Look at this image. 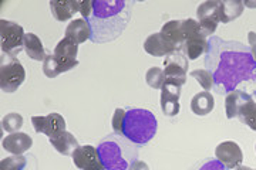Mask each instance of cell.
<instances>
[{
  "label": "cell",
  "mask_w": 256,
  "mask_h": 170,
  "mask_svg": "<svg viewBox=\"0 0 256 170\" xmlns=\"http://www.w3.org/2000/svg\"><path fill=\"white\" fill-rule=\"evenodd\" d=\"M56 57H60L63 60H70V61H74L77 60V54H78V44L74 43L73 40L64 37L63 40H60L54 48V53H53Z\"/></svg>",
  "instance_id": "obj_25"
},
{
  "label": "cell",
  "mask_w": 256,
  "mask_h": 170,
  "mask_svg": "<svg viewBox=\"0 0 256 170\" xmlns=\"http://www.w3.org/2000/svg\"><path fill=\"white\" fill-rule=\"evenodd\" d=\"M74 166L80 170H106L101 162L98 149L92 145L78 146L72 155Z\"/></svg>",
  "instance_id": "obj_10"
},
{
  "label": "cell",
  "mask_w": 256,
  "mask_h": 170,
  "mask_svg": "<svg viewBox=\"0 0 256 170\" xmlns=\"http://www.w3.org/2000/svg\"><path fill=\"white\" fill-rule=\"evenodd\" d=\"M78 11L82 13L84 20H88L92 14V0H82L78 1Z\"/></svg>",
  "instance_id": "obj_32"
},
{
  "label": "cell",
  "mask_w": 256,
  "mask_h": 170,
  "mask_svg": "<svg viewBox=\"0 0 256 170\" xmlns=\"http://www.w3.org/2000/svg\"><path fill=\"white\" fill-rule=\"evenodd\" d=\"M162 37L166 41H170L176 50H182L184 33H182V20H170L166 21L161 31Z\"/></svg>",
  "instance_id": "obj_21"
},
{
  "label": "cell",
  "mask_w": 256,
  "mask_h": 170,
  "mask_svg": "<svg viewBox=\"0 0 256 170\" xmlns=\"http://www.w3.org/2000/svg\"><path fill=\"white\" fill-rule=\"evenodd\" d=\"M255 63L254 57L246 51H242L239 55L232 51L224 53L220 55V68L214 74V80L220 84L224 82L225 90L232 92V88L246 77L248 72L254 71Z\"/></svg>",
  "instance_id": "obj_3"
},
{
  "label": "cell",
  "mask_w": 256,
  "mask_h": 170,
  "mask_svg": "<svg viewBox=\"0 0 256 170\" xmlns=\"http://www.w3.org/2000/svg\"><path fill=\"white\" fill-rule=\"evenodd\" d=\"M248 41H249V45H250V51H252V57L256 61V33L255 31H250L248 34Z\"/></svg>",
  "instance_id": "obj_33"
},
{
  "label": "cell",
  "mask_w": 256,
  "mask_h": 170,
  "mask_svg": "<svg viewBox=\"0 0 256 170\" xmlns=\"http://www.w3.org/2000/svg\"><path fill=\"white\" fill-rule=\"evenodd\" d=\"M26 71L23 64L18 61L16 57H12L8 54L2 55L0 63V88L3 92L12 94L24 82Z\"/></svg>",
  "instance_id": "obj_5"
},
{
  "label": "cell",
  "mask_w": 256,
  "mask_h": 170,
  "mask_svg": "<svg viewBox=\"0 0 256 170\" xmlns=\"http://www.w3.org/2000/svg\"><path fill=\"white\" fill-rule=\"evenodd\" d=\"M24 51L34 61H44L47 57L42 40L33 33L24 34Z\"/></svg>",
  "instance_id": "obj_23"
},
{
  "label": "cell",
  "mask_w": 256,
  "mask_h": 170,
  "mask_svg": "<svg viewBox=\"0 0 256 170\" xmlns=\"http://www.w3.org/2000/svg\"><path fill=\"white\" fill-rule=\"evenodd\" d=\"M244 1L240 0H222L220 1V23H230L244 13Z\"/></svg>",
  "instance_id": "obj_24"
},
{
  "label": "cell",
  "mask_w": 256,
  "mask_h": 170,
  "mask_svg": "<svg viewBox=\"0 0 256 170\" xmlns=\"http://www.w3.org/2000/svg\"><path fill=\"white\" fill-rule=\"evenodd\" d=\"M255 151H256V145H255Z\"/></svg>",
  "instance_id": "obj_37"
},
{
  "label": "cell",
  "mask_w": 256,
  "mask_h": 170,
  "mask_svg": "<svg viewBox=\"0 0 256 170\" xmlns=\"http://www.w3.org/2000/svg\"><path fill=\"white\" fill-rule=\"evenodd\" d=\"M188 58L182 53V50H176L171 55L165 57L164 74L165 80H172L185 84L186 82V72H188Z\"/></svg>",
  "instance_id": "obj_9"
},
{
  "label": "cell",
  "mask_w": 256,
  "mask_h": 170,
  "mask_svg": "<svg viewBox=\"0 0 256 170\" xmlns=\"http://www.w3.org/2000/svg\"><path fill=\"white\" fill-rule=\"evenodd\" d=\"M198 23L205 37L212 36L216 31L218 23H220V0L204 1L196 9Z\"/></svg>",
  "instance_id": "obj_7"
},
{
  "label": "cell",
  "mask_w": 256,
  "mask_h": 170,
  "mask_svg": "<svg viewBox=\"0 0 256 170\" xmlns=\"http://www.w3.org/2000/svg\"><path fill=\"white\" fill-rule=\"evenodd\" d=\"M156 118L151 111L131 108L126 112L121 136L138 146L146 145L156 136Z\"/></svg>",
  "instance_id": "obj_4"
},
{
  "label": "cell",
  "mask_w": 256,
  "mask_h": 170,
  "mask_svg": "<svg viewBox=\"0 0 256 170\" xmlns=\"http://www.w3.org/2000/svg\"><path fill=\"white\" fill-rule=\"evenodd\" d=\"M146 81L148 87H151L152 90H161L165 82L164 70L158 67H151L146 74Z\"/></svg>",
  "instance_id": "obj_29"
},
{
  "label": "cell",
  "mask_w": 256,
  "mask_h": 170,
  "mask_svg": "<svg viewBox=\"0 0 256 170\" xmlns=\"http://www.w3.org/2000/svg\"><path fill=\"white\" fill-rule=\"evenodd\" d=\"M210 50V41L206 40L205 34L202 31L194 33L188 37L182 45V53L186 55L188 60H198L204 54Z\"/></svg>",
  "instance_id": "obj_13"
},
{
  "label": "cell",
  "mask_w": 256,
  "mask_h": 170,
  "mask_svg": "<svg viewBox=\"0 0 256 170\" xmlns=\"http://www.w3.org/2000/svg\"><path fill=\"white\" fill-rule=\"evenodd\" d=\"M28 163V158H24L23 155H13V156L2 159L0 170H24Z\"/></svg>",
  "instance_id": "obj_28"
},
{
  "label": "cell",
  "mask_w": 256,
  "mask_h": 170,
  "mask_svg": "<svg viewBox=\"0 0 256 170\" xmlns=\"http://www.w3.org/2000/svg\"><path fill=\"white\" fill-rule=\"evenodd\" d=\"M127 1H92V14L87 21L92 27L94 43H106L121 36L130 20V11L126 10Z\"/></svg>",
  "instance_id": "obj_1"
},
{
  "label": "cell",
  "mask_w": 256,
  "mask_h": 170,
  "mask_svg": "<svg viewBox=\"0 0 256 170\" xmlns=\"http://www.w3.org/2000/svg\"><path fill=\"white\" fill-rule=\"evenodd\" d=\"M252 101V97L246 94L245 91L234 90L229 92L225 98V112H226V118L228 119H234L238 118L239 109L244 107L246 102Z\"/></svg>",
  "instance_id": "obj_20"
},
{
  "label": "cell",
  "mask_w": 256,
  "mask_h": 170,
  "mask_svg": "<svg viewBox=\"0 0 256 170\" xmlns=\"http://www.w3.org/2000/svg\"><path fill=\"white\" fill-rule=\"evenodd\" d=\"M238 118L242 124L248 125L252 131H256V102L252 99L239 109Z\"/></svg>",
  "instance_id": "obj_26"
},
{
  "label": "cell",
  "mask_w": 256,
  "mask_h": 170,
  "mask_svg": "<svg viewBox=\"0 0 256 170\" xmlns=\"http://www.w3.org/2000/svg\"><path fill=\"white\" fill-rule=\"evenodd\" d=\"M48 142L54 148L58 153H62L64 156H70L76 152V149L80 146L78 141L76 139V136L67 131L60 132V134L54 135L52 138H48Z\"/></svg>",
  "instance_id": "obj_18"
},
{
  "label": "cell",
  "mask_w": 256,
  "mask_h": 170,
  "mask_svg": "<svg viewBox=\"0 0 256 170\" xmlns=\"http://www.w3.org/2000/svg\"><path fill=\"white\" fill-rule=\"evenodd\" d=\"M182 84L172 80H165L161 88V109L165 117H175L180 114V98Z\"/></svg>",
  "instance_id": "obj_8"
},
{
  "label": "cell",
  "mask_w": 256,
  "mask_h": 170,
  "mask_svg": "<svg viewBox=\"0 0 256 170\" xmlns=\"http://www.w3.org/2000/svg\"><path fill=\"white\" fill-rule=\"evenodd\" d=\"M117 134L108 135L101 141L97 149L106 170H130L131 165L138 159V149Z\"/></svg>",
  "instance_id": "obj_2"
},
{
  "label": "cell",
  "mask_w": 256,
  "mask_h": 170,
  "mask_svg": "<svg viewBox=\"0 0 256 170\" xmlns=\"http://www.w3.org/2000/svg\"><path fill=\"white\" fill-rule=\"evenodd\" d=\"M215 108V98L208 91H202L191 99V109L196 117L210 115Z\"/></svg>",
  "instance_id": "obj_22"
},
{
  "label": "cell",
  "mask_w": 256,
  "mask_h": 170,
  "mask_svg": "<svg viewBox=\"0 0 256 170\" xmlns=\"http://www.w3.org/2000/svg\"><path fill=\"white\" fill-rule=\"evenodd\" d=\"M77 65H78V60L70 61V60H63L60 57H56L54 54H48L46 60L43 61V72L47 78L53 80L56 77H58L60 74L76 68Z\"/></svg>",
  "instance_id": "obj_15"
},
{
  "label": "cell",
  "mask_w": 256,
  "mask_h": 170,
  "mask_svg": "<svg viewBox=\"0 0 256 170\" xmlns=\"http://www.w3.org/2000/svg\"><path fill=\"white\" fill-rule=\"evenodd\" d=\"M215 156L218 162H220L226 169H236L244 161L242 149L239 148L236 142H232V141H225L218 145L215 149Z\"/></svg>",
  "instance_id": "obj_12"
},
{
  "label": "cell",
  "mask_w": 256,
  "mask_h": 170,
  "mask_svg": "<svg viewBox=\"0 0 256 170\" xmlns=\"http://www.w3.org/2000/svg\"><path fill=\"white\" fill-rule=\"evenodd\" d=\"M235 170H255V169H252V168H248V166H242V165H240V166H238V168H236Z\"/></svg>",
  "instance_id": "obj_35"
},
{
  "label": "cell",
  "mask_w": 256,
  "mask_h": 170,
  "mask_svg": "<svg viewBox=\"0 0 256 170\" xmlns=\"http://www.w3.org/2000/svg\"><path fill=\"white\" fill-rule=\"evenodd\" d=\"M32 124H33V128L37 134L46 135L47 138H52V136L66 131V119L57 112L33 117Z\"/></svg>",
  "instance_id": "obj_11"
},
{
  "label": "cell",
  "mask_w": 256,
  "mask_h": 170,
  "mask_svg": "<svg viewBox=\"0 0 256 170\" xmlns=\"http://www.w3.org/2000/svg\"><path fill=\"white\" fill-rule=\"evenodd\" d=\"M191 75L192 78H195V81L201 85L202 88L205 91H208L210 92L212 88H214V85H215V80H214V74L208 70H194L191 71Z\"/></svg>",
  "instance_id": "obj_30"
},
{
  "label": "cell",
  "mask_w": 256,
  "mask_h": 170,
  "mask_svg": "<svg viewBox=\"0 0 256 170\" xmlns=\"http://www.w3.org/2000/svg\"><path fill=\"white\" fill-rule=\"evenodd\" d=\"M22 126H23V117L18 112H10L2 119L3 131H6L9 134H16L22 129Z\"/></svg>",
  "instance_id": "obj_27"
},
{
  "label": "cell",
  "mask_w": 256,
  "mask_h": 170,
  "mask_svg": "<svg viewBox=\"0 0 256 170\" xmlns=\"http://www.w3.org/2000/svg\"><path fill=\"white\" fill-rule=\"evenodd\" d=\"M144 50L146 54L152 57H168L176 51L174 45L166 41L161 33H154L146 37V40L144 41Z\"/></svg>",
  "instance_id": "obj_14"
},
{
  "label": "cell",
  "mask_w": 256,
  "mask_h": 170,
  "mask_svg": "<svg viewBox=\"0 0 256 170\" xmlns=\"http://www.w3.org/2000/svg\"><path fill=\"white\" fill-rule=\"evenodd\" d=\"M66 37L73 40L77 44H82L92 38V27L90 23L84 18H76L66 28Z\"/></svg>",
  "instance_id": "obj_17"
},
{
  "label": "cell",
  "mask_w": 256,
  "mask_h": 170,
  "mask_svg": "<svg viewBox=\"0 0 256 170\" xmlns=\"http://www.w3.org/2000/svg\"><path fill=\"white\" fill-rule=\"evenodd\" d=\"M52 14L57 21H67L78 11V1L76 0H52Z\"/></svg>",
  "instance_id": "obj_19"
},
{
  "label": "cell",
  "mask_w": 256,
  "mask_h": 170,
  "mask_svg": "<svg viewBox=\"0 0 256 170\" xmlns=\"http://www.w3.org/2000/svg\"><path fill=\"white\" fill-rule=\"evenodd\" d=\"M2 146L6 152L12 155H23L33 146V139L28 134L16 132V134H10L6 138H3Z\"/></svg>",
  "instance_id": "obj_16"
},
{
  "label": "cell",
  "mask_w": 256,
  "mask_h": 170,
  "mask_svg": "<svg viewBox=\"0 0 256 170\" xmlns=\"http://www.w3.org/2000/svg\"><path fill=\"white\" fill-rule=\"evenodd\" d=\"M126 109H121V108H117L114 111V115H112V119H111V125H112V129H114V134L121 135L122 132V124H124V118H126Z\"/></svg>",
  "instance_id": "obj_31"
},
{
  "label": "cell",
  "mask_w": 256,
  "mask_h": 170,
  "mask_svg": "<svg viewBox=\"0 0 256 170\" xmlns=\"http://www.w3.org/2000/svg\"><path fill=\"white\" fill-rule=\"evenodd\" d=\"M24 30L23 27L6 18L0 20V45L3 54L16 57L24 50Z\"/></svg>",
  "instance_id": "obj_6"
},
{
  "label": "cell",
  "mask_w": 256,
  "mask_h": 170,
  "mask_svg": "<svg viewBox=\"0 0 256 170\" xmlns=\"http://www.w3.org/2000/svg\"><path fill=\"white\" fill-rule=\"evenodd\" d=\"M130 170H150V168H148V165H146V162L136 161L131 165Z\"/></svg>",
  "instance_id": "obj_34"
},
{
  "label": "cell",
  "mask_w": 256,
  "mask_h": 170,
  "mask_svg": "<svg viewBox=\"0 0 256 170\" xmlns=\"http://www.w3.org/2000/svg\"><path fill=\"white\" fill-rule=\"evenodd\" d=\"M244 6H248V7H256V3H249V1H245Z\"/></svg>",
  "instance_id": "obj_36"
}]
</instances>
